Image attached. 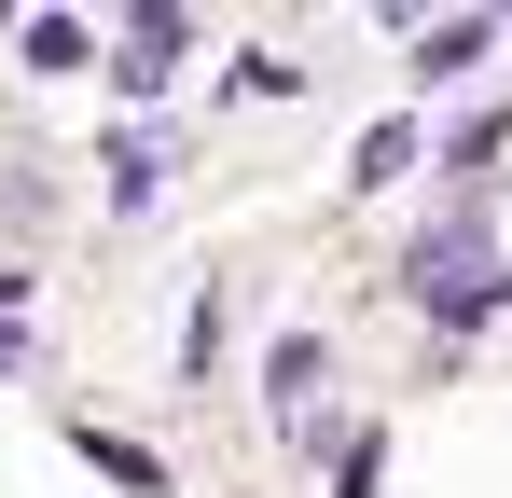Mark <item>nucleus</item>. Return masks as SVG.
Returning a JSON list of instances; mask_svg holds the SVG:
<instances>
[{
	"instance_id": "1",
	"label": "nucleus",
	"mask_w": 512,
	"mask_h": 498,
	"mask_svg": "<svg viewBox=\"0 0 512 498\" xmlns=\"http://www.w3.org/2000/svg\"><path fill=\"white\" fill-rule=\"evenodd\" d=\"M402 291H416L443 332L499 319V305H512V263H499V236H485V208H457L443 236H416V249H402Z\"/></svg>"
},
{
	"instance_id": "2",
	"label": "nucleus",
	"mask_w": 512,
	"mask_h": 498,
	"mask_svg": "<svg viewBox=\"0 0 512 498\" xmlns=\"http://www.w3.org/2000/svg\"><path fill=\"white\" fill-rule=\"evenodd\" d=\"M180 56H194V14H167V0H153V14L125 28V56H111V70H125V97H153V83H167Z\"/></svg>"
},
{
	"instance_id": "3",
	"label": "nucleus",
	"mask_w": 512,
	"mask_h": 498,
	"mask_svg": "<svg viewBox=\"0 0 512 498\" xmlns=\"http://www.w3.org/2000/svg\"><path fill=\"white\" fill-rule=\"evenodd\" d=\"M485 56H499V28H485V14H443V28H416V70H429V83L485 70Z\"/></svg>"
},
{
	"instance_id": "4",
	"label": "nucleus",
	"mask_w": 512,
	"mask_h": 498,
	"mask_svg": "<svg viewBox=\"0 0 512 498\" xmlns=\"http://www.w3.org/2000/svg\"><path fill=\"white\" fill-rule=\"evenodd\" d=\"M263 388H277V415L305 429V388H319V332H277V346H263Z\"/></svg>"
},
{
	"instance_id": "5",
	"label": "nucleus",
	"mask_w": 512,
	"mask_h": 498,
	"mask_svg": "<svg viewBox=\"0 0 512 498\" xmlns=\"http://www.w3.org/2000/svg\"><path fill=\"white\" fill-rule=\"evenodd\" d=\"M167 194V139H111V208H153Z\"/></svg>"
},
{
	"instance_id": "6",
	"label": "nucleus",
	"mask_w": 512,
	"mask_h": 498,
	"mask_svg": "<svg viewBox=\"0 0 512 498\" xmlns=\"http://www.w3.org/2000/svg\"><path fill=\"white\" fill-rule=\"evenodd\" d=\"M84 457H97V471H111V485L167 498V457H153V443H125V429H84Z\"/></svg>"
},
{
	"instance_id": "7",
	"label": "nucleus",
	"mask_w": 512,
	"mask_h": 498,
	"mask_svg": "<svg viewBox=\"0 0 512 498\" xmlns=\"http://www.w3.org/2000/svg\"><path fill=\"white\" fill-rule=\"evenodd\" d=\"M97 42H84V14H28V70H84Z\"/></svg>"
},
{
	"instance_id": "8",
	"label": "nucleus",
	"mask_w": 512,
	"mask_h": 498,
	"mask_svg": "<svg viewBox=\"0 0 512 498\" xmlns=\"http://www.w3.org/2000/svg\"><path fill=\"white\" fill-rule=\"evenodd\" d=\"M402 166H416V125H374V139H360V166H346V180H360V194H388V180H402Z\"/></svg>"
},
{
	"instance_id": "9",
	"label": "nucleus",
	"mask_w": 512,
	"mask_h": 498,
	"mask_svg": "<svg viewBox=\"0 0 512 498\" xmlns=\"http://www.w3.org/2000/svg\"><path fill=\"white\" fill-rule=\"evenodd\" d=\"M374 471H388V443H346V471H333V498H374Z\"/></svg>"
},
{
	"instance_id": "10",
	"label": "nucleus",
	"mask_w": 512,
	"mask_h": 498,
	"mask_svg": "<svg viewBox=\"0 0 512 498\" xmlns=\"http://www.w3.org/2000/svg\"><path fill=\"white\" fill-rule=\"evenodd\" d=\"M0 305H28V263H0Z\"/></svg>"
}]
</instances>
